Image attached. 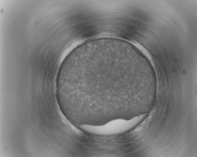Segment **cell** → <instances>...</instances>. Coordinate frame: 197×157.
Here are the masks:
<instances>
[{"mask_svg": "<svg viewBox=\"0 0 197 157\" xmlns=\"http://www.w3.org/2000/svg\"><path fill=\"white\" fill-rule=\"evenodd\" d=\"M126 59L111 42H84L66 56L58 71L56 88L63 103L76 112L93 116L118 109V74Z\"/></svg>", "mask_w": 197, "mask_h": 157, "instance_id": "obj_1", "label": "cell"}]
</instances>
